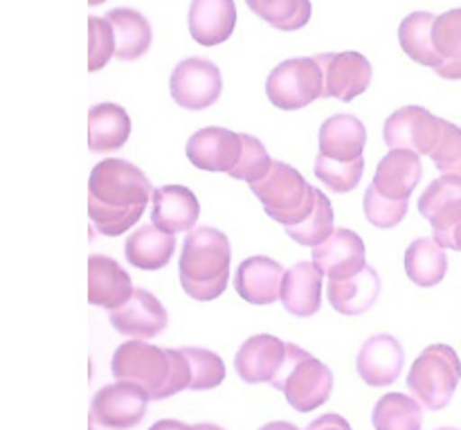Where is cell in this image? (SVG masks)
I'll return each instance as SVG.
<instances>
[{"instance_id":"1","label":"cell","mask_w":461,"mask_h":430,"mask_svg":"<svg viewBox=\"0 0 461 430\" xmlns=\"http://www.w3.org/2000/svg\"><path fill=\"white\" fill-rule=\"evenodd\" d=\"M153 188L140 167L122 158H106L90 171L88 216L104 237H120L133 228L151 201Z\"/></svg>"},{"instance_id":"2","label":"cell","mask_w":461,"mask_h":430,"mask_svg":"<svg viewBox=\"0 0 461 430\" xmlns=\"http://www.w3.org/2000/svg\"><path fill=\"white\" fill-rule=\"evenodd\" d=\"M232 246L221 230L201 225L185 237L178 260L180 287L192 300L212 302L221 297L230 282Z\"/></svg>"},{"instance_id":"3","label":"cell","mask_w":461,"mask_h":430,"mask_svg":"<svg viewBox=\"0 0 461 430\" xmlns=\"http://www.w3.org/2000/svg\"><path fill=\"white\" fill-rule=\"evenodd\" d=\"M250 189L261 201L266 215L284 228L302 224L313 212L315 188L306 183L295 167L282 160H273L268 174L250 183Z\"/></svg>"},{"instance_id":"4","label":"cell","mask_w":461,"mask_h":430,"mask_svg":"<svg viewBox=\"0 0 461 430\" xmlns=\"http://www.w3.org/2000/svg\"><path fill=\"white\" fill-rule=\"evenodd\" d=\"M270 386L284 392L297 413H313L331 397L333 372L306 350L288 343L286 359Z\"/></svg>"},{"instance_id":"5","label":"cell","mask_w":461,"mask_h":430,"mask_svg":"<svg viewBox=\"0 0 461 430\" xmlns=\"http://www.w3.org/2000/svg\"><path fill=\"white\" fill-rule=\"evenodd\" d=\"M461 381V361L448 345H430L419 354L408 372V388L428 410H444Z\"/></svg>"},{"instance_id":"6","label":"cell","mask_w":461,"mask_h":430,"mask_svg":"<svg viewBox=\"0 0 461 430\" xmlns=\"http://www.w3.org/2000/svg\"><path fill=\"white\" fill-rule=\"evenodd\" d=\"M111 372L117 381H133L142 386L151 401L169 399L174 356L171 350H160L151 343H122L113 354Z\"/></svg>"},{"instance_id":"7","label":"cell","mask_w":461,"mask_h":430,"mask_svg":"<svg viewBox=\"0 0 461 430\" xmlns=\"http://www.w3.org/2000/svg\"><path fill=\"white\" fill-rule=\"evenodd\" d=\"M324 77L315 57L286 59L266 79V95L282 111H300L322 97Z\"/></svg>"},{"instance_id":"8","label":"cell","mask_w":461,"mask_h":430,"mask_svg":"<svg viewBox=\"0 0 461 430\" xmlns=\"http://www.w3.org/2000/svg\"><path fill=\"white\" fill-rule=\"evenodd\" d=\"M149 392L133 381L104 386L90 406V424L108 430H131L147 417Z\"/></svg>"},{"instance_id":"9","label":"cell","mask_w":461,"mask_h":430,"mask_svg":"<svg viewBox=\"0 0 461 430\" xmlns=\"http://www.w3.org/2000/svg\"><path fill=\"white\" fill-rule=\"evenodd\" d=\"M174 102L187 111H205L214 106L223 90V77L210 59L189 57L174 68L169 79Z\"/></svg>"},{"instance_id":"10","label":"cell","mask_w":461,"mask_h":430,"mask_svg":"<svg viewBox=\"0 0 461 430\" xmlns=\"http://www.w3.org/2000/svg\"><path fill=\"white\" fill-rule=\"evenodd\" d=\"M441 135V117L423 106H405L392 113L383 126V140L390 149H408L430 156Z\"/></svg>"},{"instance_id":"11","label":"cell","mask_w":461,"mask_h":430,"mask_svg":"<svg viewBox=\"0 0 461 430\" xmlns=\"http://www.w3.org/2000/svg\"><path fill=\"white\" fill-rule=\"evenodd\" d=\"M324 77L322 97L351 102L372 84V63L360 52H324L315 54Z\"/></svg>"},{"instance_id":"12","label":"cell","mask_w":461,"mask_h":430,"mask_svg":"<svg viewBox=\"0 0 461 430\" xmlns=\"http://www.w3.org/2000/svg\"><path fill=\"white\" fill-rule=\"evenodd\" d=\"M419 212L432 225L435 242L448 248L453 230L461 221V176H439L419 198Z\"/></svg>"},{"instance_id":"13","label":"cell","mask_w":461,"mask_h":430,"mask_svg":"<svg viewBox=\"0 0 461 430\" xmlns=\"http://www.w3.org/2000/svg\"><path fill=\"white\" fill-rule=\"evenodd\" d=\"M111 325L122 336L133 341H151L169 325V314L162 302L147 288H133L129 300L111 311Z\"/></svg>"},{"instance_id":"14","label":"cell","mask_w":461,"mask_h":430,"mask_svg":"<svg viewBox=\"0 0 461 430\" xmlns=\"http://www.w3.org/2000/svg\"><path fill=\"white\" fill-rule=\"evenodd\" d=\"M241 133L221 126H207L187 140L185 153L198 169L230 174L241 158Z\"/></svg>"},{"instance_id":"15","label":"cell","mask_w":461,"mask_h":430,"mask_svg":"<svg viewBox=\"0 0 461 430\" xmlns=\"http://www.w3.org/2000/svg\"><path fill=\"white\" fill-rule=\"evenodd\" d=\"M405 365V350L390 334H376L363 343L356 359L358 377L372 388L392 386Z\"/></svg>"},{"instance_id":"16","label":"cell","mask_w":461,"mask_h":430,"mask_svg":"<svg viewBox=\"0 0 461 430\" xmlns=\"http://www.w3.org/2000/svg\"><path fill=\"white\" fill-rule=\"evenodd\" d=\"M288 343L279 341L270 334H257L248 338L237 352L234 359V370L243 383H273L277 372L282 370L284 359H286Z\"/></svg>"},{"instance_id":"17","label":"cell","mask_w":461,"mask_h":430,"mask_svg":"<svg viewBox=\"0 0 461 430\" xmlns=\"http://www.w3.org/2000/svg\"><path fill=\"white\" fill-rule=\"evenodd\" d=\"M313 264L329 279H347L367 266L365 242L349 228H336L327 242L313 248Z\"/></svg>"},{"instance_id":"18","label":"cell","mask_w":461,"mask_h":430,"mask_svg":"<svg viewBox=\"0 0 461 430\" xmlns=\"http://www.w3.org/2000/svg\"><path fill=\"white\" fill-rule=\"evenodd\" d=\"M201 216V203L196 194L185 185H162L153 189L151 221L165 233H192Z\"/></svg>"},{"instance_id":"19","label":"cell","mask_w":461,"mask_h":430,"mask_svg":"<svg viewBox=\"0 0 461 430\" xmlns=\"http://www.w3.org/2000/svg\"><path fill=\"white\" fill-rule=\"evenodd\" d=\"M284 266L270 257L257 255L243 260L234 273V291L257 306L275 305L282 296Z\"/></svg>"},{"instance_id":"20","label":"cell","mask_w":461,"mask_h":430,"mask_svg":"<svg viewBox=\"0 0 461 430\" xmlns=\"http://www.w3.org/2000/svg\"><path fill=\"white\" fill-rule=\"evenodd\" d=\"M421 176L423 165L419 153L408 149H390V153L378 162L372 185L381 197L392 201H408Z\"/></svg>"},{"instance_id":"21","label":"cell","mask_w":461,"mask_h":430,"mask_svg":"<svg viewBox=\"0 0 461 430\" xmlns=\"http://www.w3.org/2000/svg\"><path fill=\"white\" fill-rule=\"evenodd\" d=\"M131 275L108 255L88 257V302L99 309L115 311L133 293Z\"/></svg>"},{"instance_id":"22","label":"cell","mask_w":461,"mask_h":430,"mask_svg":"<svg viewBox=\"0 0 461 430\" xmlns=\"http://www.w3.org/2000/svg\"><path fill=\"white\" fill-rule=\"evenodd\" d=\"M189 34L196 43L212 48L232 36L237 27L234 0H192L189 5Z\"/></svg>"},{"instance_id":"23","label":"cell","mask_w":461,"mask_h":430,"mask_svg":"<svg viewBox=\"0 0 461 430\" xmlns=\"http://www.w3.org/2000/svg\"><path fill=\"white\" fill-rule=\"evenodd\" d=\"M286 311L297 318H311L322 306V270L313 261H300L284 273L282 296Z\"/></svg>"},{"instance_id":"24","label":"cell","mask_w":461,"mask_h":430,"mask_svg":"<svg viewBox=\"0 0 461 430\" xmlns=\"http://www.w3.org/2000/svg\"><path fill=\"white\" fill-rule=\"evenodd\" d=\"M378 296H381V275L369 264L354 278L329 279L327 284L329 302L342 316L367 314L376 305Z\"/></svg>"},{"instance_id":"25","label":"cell","mask_w":461,"mask_h":430,"mask_svg":"<svg viewBox=\"0 0 461 430\" xmlns=\"http://www.w3.org/2000/svg\"><path fill=\"white\" fill-rule=\"evenodd\" d=\"M367 144V129L349 113L331 115L320 126V156L331 160H358Z\"/></svg>"},{"instance_id":"26","label":"cell","mask_w":461,"mask_h":430,"mask_svg":"<svg viewBox=\"0 0 461 430\" xmlns=\"http://www.w3.org/2000/svg\"><path fill=\"white\" fill-rule=\"evenodd\" d=\"M176 252V237L156 228L153 224L142 225L129 234L124 243V255L133 269L160 270L171 261Z\"/></svg>"},{"instance_id":"27","label":"cell","mask_w":461,"mask_h":430,"mask_svg":"<svg viewBox=\"0 0 461 430\" xmlns=\"http://www.w3.org/2000/svg\"><path fill=\"white\" fill-rule=\"evenodd\" d=\"M131 135V117L120 104H95L88 111V147L95 153L117 151Z\"/></svg>"},{"instance_id":"28","label":"cell","mask_w":461,"mask_h":430,"mask_svg":"<svg viewBox=\"0 0 461 430\" xmlns=\"http://www.w3.org/2000/svg\"><path fill=\"white\" fill-rule=\"evenodd\" d=\"M106 21L111 23L115 34V57L120 61H135L149 52L153 32L144 14L129 7H117L106 14Z\"/></svg>"},{"instance_id":"29","label":"cell","mask_w":461,"mask_h":430,"mask_svg":"<svg viewBox=\"0 0 461 430\" xmlns=\"http://www.w3.org/2000/svg\"><path fill=\"white\" fill-rule=\"evenodd\" d=\"M448 273V255L435 239L421 237L414 239L405 251V275L417 287L430 288L437 287Z\"/></svg>"},{"instance_id":"30","label":"cell","mask_w":461,"mask_h":430,"mask_svg":"<svg viewBox=\"0 0 461 430\" xmlns=\"http://www.w3.org/2000/svg\"><path fill=\"white\" fill-rule=\"evenodd\" d=\"M432 43L439 57L437 75L444 79H461V9H450L435 18Z\"/></svg>"},{"instance_id":"31","label":"cell","mask_w":461,"mask_h":430,"mask_svg":"<svg viewBox=\"0 0 461 430\" xmlns=\"http://www.w3.org/2000/svg\"><path fill=\"white\" fill-rule=\"evenodd\" d=\"M435 14L430 12H412L403 18L399 27V43L403 52L412 61L421 63L435 70L439 66L435 43H432V25H435Z\"/></svg>"},{"instance_id":"32","label":"cell","mask_w":461,"mask_h":430,"mask_svg":"<svg viewBox=\"0 0 461 430\" xmlns=\"http://www.w3.org/2000/svg\"><path fill=\"white\" fill-rule=\"evenodd\" d=\"M372 422L376 430H421L423 408L414 397L390 392L378 399Z\"/></svg>"},{"instance_id":"33","label":"cell","mask_w":461,"mask_h":430,"mask_svg":"<svg viewBox=\"0 0 461 430\" xmlns=\"http://www.w3.org/2000/svg\"><path fill=\"white\" fill-rule=\"evenodd\" d=\"M252 14L273 25L275 30L297 32L311 21V0H246Z\"/></svg>"},{"instance_id":"34","label":"cell","mask_w":461,"mask_h":430,"mask_svg":"<svg viewBox=\"0 0 461 430\" xmlns=\"http://www.w3.org/2000/svg\"><path fill=\"white\" fill-rule=\"evenodd\" d=\"M284 230H286V234L293 242L302 243V246L315 248L322 242H327L333 234V230H336L333 228V206L331 201H329L327 194H322V189L315 188L313 212H311L302 224L291 225V228Z\"/></svg>"},{"instance_id":"35","label":"cell","mask_w":461,"mask_h":430,"mask_svg":"<svg viewBox=\"0 0 461 430\" xmlns=\"http://www.w3.org/2000/svg\"><path fill=\"white\" fill-rule=\"evenodd\" d=\"M365 174V158L358 160H331V158H315V176L322 180L324 188L333 194H347L358 188Z\"/></svg>"},{"instance_id":"36","label":"cell","mask_w":461,"mask_h":430,"mask_svg":"<svg viewBox=\"0 0 461 430\" xmlns=\"http://www.w3.org/2000/svg\"><path fill=\"white\" fill-rule=\"evenodd\" d=\"M183 352L189 361V368H192L189 390H214V388H219L223 383L225 363L219 354H214L210 350H203V347H183Z\"/></svg>"},{"instance_id":"37","label":"cell","mask_w":461,"mask_h":430,"mask_svg":"<svg viewBox=\"0 0 461 430\" xmlns=\"http://www.w3.org/2000/svg\"><path fill=\"white\" fill-rule=\"evenodd\" d=\"M241 158H239L237 167H234L228 176L234 180H246V183L250 185L268 174V169L273 167V160H270L266 147L255 138V135L241 133Z\"/></svg>"},{"instance_id":"38","label":"cell","mask_w":461,"mask_h":430,"mask_svg":"<svg viewBox=\"0 0 461 430\" xmlns=\"http://www.w3.org/2000/svg\"><path fill=\"white\" fill-rule=\"evenodd\" d=\"M365 216L372 225L381 230H390L399 225L408 215V201H392V198L381 197L374 185H369L363 198Z\"/></svg>"},{"instance_id":"39","label":"cell","mask_w":461,"mask_h":430,"mask_svg":"<svg viewBox=\"0 0 461 430\" xmlns=\"http://www.w3.org/2000/svg\"><path fill=\"white\" fill-rule=\"evenodd\" d=\"M432 162L441 174L461 176V126L441 120V135L430 153Z\"/></svg>"},{"instance_id":"40","label":"cell","mask_w":461,"mask_h":430,"mask_svg":"<svg viewBox=\"0 0 461 430\" xmlns=\"http://www.w3.org/2000/svg\"><path fill=\"white\" fill-rule=\"evenodd\" d=\"M115 57V34L106 18L88 16V70L97 72Z\"/></svg>"},{"instance_id":"41","label":"cell","mask_w":461,"mask_h":430,"mask_svg":"<svg viewBox=\"0 0 461 430\" xmlns=\"http://www.w3.org/2000/svg\"><path fill=\"white\" fill-rule=\"evenodd\" d=\"M306 430H351V426L345 417H340V415L336 413H329V415H322V417L313 419Z\"/></svg>"},{"instance_id":"42","label":"cell","mask_w":461,"mask_h":430,"mask_svg":"<svg viewBox=\"0 0 461 430\" xmlns=\"http://www.w3.org/2000/svg\"><path fill=\"white\" fill-rule=\"evenodd\" d=\"M149 430H194V426H189V424L185 422H178V419H160V422L153 424Z\"/></svg>"},{"instance_id":"43","label":"cell","mask_w":461,"mask_h":430,"mask_svg":"<svg viewBox=\"0 0 461 430\" xmlns=\"http://www.w3.org/2000/svg\"><path fill=\"white\" fill-rule=\"evenodd\" d=\"M259 430H302V428H297L295 424L291 422H270L266 424V426H261Z\"/></svg>"},{"instance_id":"44","label":"cell","mask_w":461,"mask_h":430,"mask_svg":"<svg viewBox=\"0 0 461 430\" xmlns=\"http://www.w3.org/2000/svg\"><path fill=\"white\" fill-rule=\"evenodd\" d=\"M448 248H450V251H459L461 252V221L457 224V228L453 230V237H450Z\"/></svg>"},{"instance_id":"45","label":"cell","mask_w":461,"mask_h":430,"mask_svg":"<svg viewBox=\"0 0 461 430\" xmlns=\"http://www.w3.org/2000/svg\"><path fill=\"white\" fill-rule=\"evenodd\" d=\"M194 430H223V428L216 426V424H196Z\"/></svg>"},{"instance_id":"46","label":"cell","mask_w":461,"mask_h":430,"mask_svg":"<svg viewBox=\"0 0 461 430\" xmlns=\"http://www.w3.org/2000/svg\"><path fill=\"white\" fill-rule=\"evenodd\" d=\"M104 0H88V5H93V7H97V5H102Z\"/></svg>"},{"instance_id":"47","label":"cell","mask_w":461,"mask_h":430,"mask_svg":"<svg viewBox=\"0 0 461 430\" xmlns=\"http://www.w3.org/2000/svg\"><path fill=\"white\" fill-rule=\"evenodd\" d=\"M437 430H459V428H453V426H444V428H437Z\"/></svg>"}]
</instances>
